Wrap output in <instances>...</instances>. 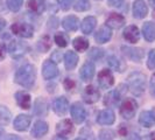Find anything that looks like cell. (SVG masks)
Instances as JSON below:
<instances>
[{
    "instance_id": "obj_24",
    "label": "cell",
    "mask_w": 155,
    "mask_h": 140,
    "mask_svg": "<svg viewBox=\"0 0 155 140\" xmlns=\"http://www.w3.org/2000/svg\"><path fill=\"white\" fill-rule=\"evenodd\" d=\"M62 26L65 31L76 32L79 27V19L75 15H68L62 20Z\"/></svg>"
},
{
    "instance_id": "obj_20",
    "label": "cell",
    "mask_w": 155,
    "mask_h": 140,
    "mask_svg": "<svg viewBox=\"0 0 155 140\" xmlns=\"http://www.w3.org/2000/svg\"><path fill=\"white\" fill-rule=\"evenodd\" d=\"M72 132H74V124L71 123L70 119H63V120H61L60 123H57V125H56V133H57V135L67 137V135H70Z\"/></svg>"
},
{
    "instance_id": "obj_8",
    "label": "cell",
    "mask_w": 155,
    "mask_h": 140,
    "mask_svg": "<svg viewBox=\"0 0 155 140\" xmlns=\"http://www.w3.org/2000/svg\"><path fill=\"white\" fill-rule=\"evenodd\" d=\"M58 75V68L57 65L55 64L54 61H50V60H46L43 65H42V76L47 81H50L55 78Z\"/></svg>"
},
{
    "instance_id": "obj_10",
    "label": "cell",
    "mask_w": 155,
    "mask_h": 140,
    "mask_svg": "<svg viewBox=\"0 0 155 140\" xmlns=\"http://www.w3.org/2000/svg\"><path fill=\"white\" fill-rule=\"evenodd\" d=\"M82 97H83V101L87 103V104H93L96 102L99 101L101 98V92L99 90L93 85H87L84 89V91L82 93Z\"/></svg>"
},
{
    "instance_id": "obj_14",
    "label": "cell",
    "mask_w": 155,
    "mask_h": 140,
    "mask_svg": "<svg viewBox=\"0 0 155 140\" xmlns=\"http://www.w3.org/2000/svg\"><path fill=\"white\" fill-rule=\"evenodd\" d=\"M94 71H96V68H94V64H93L91 61H86L82 68L79 70V77L83 82H89L91 81L94 76Z\"/></svg>"
},
{
    "instance_id": "obj_50",
    "label": "cell",
    "mask_w": 155,
    "mask_h": 140,
    "mask_svg": "<svg viewBox=\"0 0 155 140\" xmlns=\"http://www.w3.org/2000/svg\"><path fill=\"white\" fill-rule=\"evenodd\" d=\"M132 140H142V139H141V137H140V135H138V134H134V137L132 138Z\"/></svg>"
},
{
    "instance_id": "obj_1",
    "label": "cell",
    "mask_w": 155,
    "mask_h": 140,
    "mask_svg": "<svg viewBox=\"0 0 155 140\" xmlns=\"http://www.w3.org/2000/svg\"><path fill=\"white\" fill-rule=\"evenodd\" d=\"M35 79H36V70H35V67L29 63L20 67L16 70L15 76H14V81L16 84L23 86L26 89L33 88Z\"/></svg>"
},
{
    "instance_id": "obj_27",
    "label": "cell",
    "mask_w": 155,
    "mask_h": 140,
    "mask_svg": "<svg viewBox=\"0 0 155 140\" xmlns=\"http://www.w3.org/2000/svg\"><path fill=\"white\" fill-rule=\"evenodd\" d=\"M142 34L147 42H153L155 40V23L147 21L142 26Z\"/></svg>"
},
{
    "instance_id": "obj_34",
    "label": "cell",
    "mask_w": 155,
    "mask_h": 140,
    "mask_svg": "<svg viewBox=\"0 0 155 140\" xmlns=\"http://www.w3.org/2000/svg\"><path fill=\"white\" fill-rule=\"evenodd\" d=\"M107 63H109L110 68H112V69L117 70V71H124V67H121V61L114 56V55H111L109 56V58H107Z\"/></svg>"
},
{
    "instance_id": "obj_2",
    "label": "cell",
    "mask_w": 155,
    "mask_h": 140,
    "mask_svg": "<svg viewBox=\"0 0 155 140\" xmlns=\"http://www.w3.org/2000/svg\"><path fill=\"white\" fill-rule=\"evenodd\" d=\"M127 85L134 96H141L146 90V75L140 71H133L127 77Z\"/></svg>"
},
{
    "instance_id": "obj_54",
    "label": "cell",
    "mask_w": 155,
    "mask_h": 140,
    "mask_svg": "<svg viewBox=\"0 0 155 140\" xmlns=\"http://www.w3.org/2000/svg\"><path fill=\"white\" fill-rule=\"evenodd\" d=\"M75 140H85L84 138H82V137H79V138H77V139H75Z\"/></svg>"
},
{
    "instance_id": "obj_41",
    "label": "cell",
    "mask_w": 155,
    "mask_h": 140,
    "mask_svg": "<svg viewBox=\"0 0 155 140\" xmlns=\"http://www.w3.org/2000/svg\"><path fill=\"white\" fill-rule=\"evenodd\" d=\"M64 88H65V90H68V91H71L72 89H74V86H75V82L72 81V79H70V78H65V81H64Z\"/></svg>"
},
{
    "instance_id": "obj_25",
    "label": "cell",
    "mask_w": 155,
    "mask_h": 140,
    "mask_svg": "<svg viewBox=\"0 0 155 140\" xmlns=\"http://www.w3.org/2000/svg\"><path fill=\"white\" fill-rule=\"evenodd\" d=\"M27 5H28V11L33 14H36V15L42 14L46 11L45 0H29Z\"/></svg>"
},
{
    "instance_id": "obj_31",
    "label": "cell",
    "mask_w": 155,
    "mask_h": 140,
    "mask_svg": "<svg viewBox=\"0 0 155 140\" xmlns=\"http://www.w3.org/2000/svg\"><path fill=\"white\" fill-rule=\"evenodd\" d=\"M51 43H53L51 38H50L49 35H45V36H42V38L38 41V49H39L41 53H46L48 50H50Z\"/></svg>"
},
{
    "instance_id": "obj_33",
    "label": "cell",
    "mask_w": 155,
    "mask_h": 140,
    "mask_svg": "<svg viewBox=\"0 0 155 140\" xmlns=\"http://www.w3.org/2000/svg\"><path fill=\"white\" fill-rule=\"evenodd\" d=\"M54 41L56 42V45L61 48H64L69 45V38L64 33H56L54 36Z\"/></svg>"
},
{
    "instance_id": "obj_40",
    "label": "cell",
    "mask_w": 155,
    "mask_h": 140,
    "mask_svg": "<svg viewBox=\"0 0 155 140\" xmlns=\"http://www.w3.org/2000/svg\"><path fill=\"white\" fill-rule=\"evenodd\" d=\"M63 11H68L71 7V0H56Z\"/></svg>"
},
{
    "instance_id": "obj_28",
    "label": "cell",
    "mask_w": 155,
    "mask_h": 140,
    "mask_svg": "<svg viewBox=\"0 0 155 140\" xmlns=\"http://www.w3.org/2000/svg\"><path fill=\"white\" fill-rule=\"evenodd\" d=\"M96 25H97V19L94 16H86V18L83 19V21L81 22V29H82V32L84 34L87 35V34L92 33L94 27H96Z\"/></svg>"
},
{
    "instance_id": "obj_45",
    "label": "cell",
    "mask_w": 155,
    "mask_h": 140,
    "mask_svg": "<svg viewBox=\"0 0 155 140\" xmlns=\"http://www.w3.org/2000/svg\"><path fill=\"white\" fill-rule=\"evenodd\" d=\"M53 61H55V62H60L61 61V56H60V52L58 50H55V52H53Z\"/></svg>"
},
{
    "instance_id": "obj_49",
    "label": "cell",
    "mask_w": 155,
    "mask_h": 140,
    "mask_svg": "<svg viewBox=\"0 0 155 140\" xmlns=\"http://www.w3.org/2000/svg\"><path fill=\"white\" fill-rule=\"evenodd\" d=\"M53 140H67L65 139V137H61V135H56Z\"/></svg>"
},
{
    "instance_id": "obj_7",
    "label": "cell",
    "mask_w": 155,
    "mask_h": 140,
    "mask_svg": "<svg viewBox=\"0 0 155 140\" xmlns=\"http://www.w3.org/2000/svg\"><path fill=\"white\" fill-rule=\"evenodd\" d=\"M70 113L72 117V120L76 124H82L86 118V111L84 109V106L81 103H74L70 106Z\"/></svg>"
},
{
    "instance_id": "obj_46",
    "label": "cell",
    "mask_w": 155,
    "mask_h": 140,
    "mask_svg": "<svg viewBox=\"0 0 155 140\" xmlns=\"http://www.w3.org/2000/svg\"><path fill=\"white\" fill-rule=\"evenodd\" d=\"M127 128L125 127V125H120V128H119V133H120V135H123V137H125L126 134H127Z\"/></svg>"
},
{
    "instance_id": "obj_13",
    "label": "cell",
    "mask_w": 155,
    "mask_h": 140,
    "mask_svg": "<svg viewBox=\"0 0 155 140\" xmlns=\"http://www.w3.org/2000/svg\"><path fill=\"white\" fill-rule=\"evenodd\" d=\"M121 102V93L119 90H112L105 95L104 105L107 108H117Z\"/></svg>"
},
{
    "instance_id": "obj_35",
    "label": "cell",
    "mask_w": 155,
    "mask_h": 140,
    "mask_svg": "<svg viewBox=\"0 0 155 140\" xmlns=\"http://www.w3.org/2000/svg\"><path fill=\"white\" fill-rule=\"evenodd\" d=\"M74 8L77 12H85L90 9V1L89 0H74Z\"/></svg>"
},
{
    "instance_id": "obj_26",
    "label": "cell",
    "mask_w": 155,
    "mask_h": 140,
    "mask_svg": "<svg viewBox=\"0 0 155 140\" xmlns=\"http://www.w3.org/2000/svg\"><path fill=\"white\" fill-rule=\"evenodd\" d=\"M34 115L38 117L46 116L48 113V103L43 98H36V101L34 102V110H33Z\"/></svg>"
},
{
    "instance_id": "obj_23",
    "label": "cell",
    "mask_w": 155,
    "mask_h": 140,
    "mask_svg": "<svg viewBox=\"0 0 155 140\" xmlns=\"http://www.w3.org/2000/svg\"><path fill=\"white\" fill-rule=\"evenodd\" d=\"M16 104L23 110H29L31 108V97L26 91H18L15 93Z\"/></svg>"
},
{
    "instance_id": "obj_9",
    "label": "cell",
    "mask_w": 155,
    "mask_h": 140,
    "mask_svg": "<svg viewBox=\"0 0 155 140\" xmlns=\"http://www.w3.org/2000/svg\"><path fill=\"white\" fill-rule=\"evenodd\" d=\"M113 83H114V77L110 69H103L98 74V84L101 89H109L113 85Z\"/></svg>"
},
{
    "instance_id": "obj_5",
    "label": "cell",
    "mask_w": 155,
    "mask_h": 140,
    "mask_svg": "<svg viewBox=\"0 0 155 140\" xmlns=\"http://www.w3.org/2000/svg\"><path fill=\"white\" fill-rule=\"evenodd\" d=\"M27 49H28L27 45H25V43L20 42V41H15V40H12L7 47L8 53L11 54V56L13 58L22 57L23 55L27 53Z\"/></svg>"
},
{
    "instance_id": "obj_48",
    "label": "cell",
    "mask_w": 155,
    "mask_h": 140,
    "mask_svg": "<svg viewBox=\"0 0 155 140\" xmlns=\"http://www.w3.org/2000/svg\"><path fill=\"white\" fill-rule=\"evenodd\" d=\"M6 27V20H4V19H1L0 18V33L2 32V29Z\"/></svg>"
},
{
    "instance_id": "obj_16",
    "label": "cell",
    "mask_w": 155,
    "mask_h": 140,
    "mask_svg": "<svg viewBox=\"0 0 155 140\" xmlns=\"http://www.w3.org/2000/svg\"><path fill=\"white\" fill-rule=\"evenodd\" d=\"M31 118L28 115H19L13 122V127L19 132H25L31 126Z\"/></svg>"
},
{
    "instance_id": "obj_19",
    "label": "cell",
    "mask_w": 155,
    "mask_h": 140,
    "mask_svg": "<svg viewBox=\"0 0 155 140\" xmlns=\"http://www.w3.org/2000/svg\"><path fill=\"white\" fill-rule=\"evenodd\" d=\"M126 20L125 16L119 13H111L110 16L106 19V26H109L111 29H119L125 25Z\"/></svg>"
},
{
    "instance_id": "obj_42",
    "label": "cell",
    "mask_w": 155,
    "mask_h": 140,
    "mask_svg": "<svg viewBox=\"0 0 155 140\" xmlns=\"http://www.w3.org/2000/svg\"><path fill=\"white\" fill-rule=\"evenodd\" d=\"M125 0H109V5L112 7H120Z\"/></svg>"
},
{
    "instance_id": "obj_52",
    "label": "cell",
    "mask_w": 155,
    "mask_h": 140,
    "mask_svg": "<svg viewBox=\"0 0 155 140\" xmlns=\"http://www.w3.org/2000/svg\"><path fill=\"white\" fill-rule=\"evenodd\" d=\"M149 4L155 8V0H149Z\"/></svg>"
},
{
    "instance_id": "obj_22",
    "label": "cell",
    "mask_w": 155,
    "mask_h": 140,
    "mask_svg": "<svg viewBox=\"0 0 155 140\" xmlns=\"http://www.w3.org/2000/svg\"><path fill=\"white\" fill-rule=\"evenodd\" d=\"M111 38H112V29L110 28L109 26H106V25L101 26V28L96 32V34H94V40L98 43H101V45L109 42Z\"/></svg>"
},
{
    "instance_id": "obj_36",
    "label": "cell",
    "mask_w": 155,
    "mask_h": 140,
    "mask_svg": "<svg viewBox=\"0 0 155 140\" xmlns=\"http://www.w3.org/2000/svg\"><path fill=\"white\" fill-rule=\"evenodd\" d=\"M103 56H104V49L98 48V47H93V48L90 49V52H89V57L91 60H93V61L101 60Z\"/></svg>"
},
{
    "instance_id": "obj_30",
    "label": "cell",
    "mask_w": 155,
    "mask_h": 140,
    "mask_svg": "<svg viewBox=\"0 0 155 140\" xmlns=\"http://www.w3.org/2000/svg\"><path fill=\"white\" fill-rule=\"evenodd\" d=\"M72 46L75 48V50H77V52H81V53L86 52L89 49V40L83 36H78L76 39H74Z\"/></svg>"
},
{
    "instance_id": "obj_37",
    "label": "cell",
    "mask_w": 155,
    "mask_h": 140,
    "mask_svg": "<svg viewBox=\"0 0 155 140\" xmlns=\"http://www.w3.org/2000/svg\"><path fill=\"white\" fill-rule=\"evenodd\" d=\"M22 4H23V0H7L6 1V5L9 11L12 12H19L20 8L22 7Z\"/></svg>"
},
{
    "instance_id": "obj_18",
    "label": "cell",
    "mask_w": 155,
    "mask_h": 140,
    "mask_svg": "<svg viewBox=\"0 0 155 140\" xmlns=\"http://www.w3.org/2000/svg\"><path fill=\"white\" fill-rule=\"evenodd\" d=\"M48 130H49V126L47 124L45 120H38L34 123V126L31 128V134L33 138L35 139H40L42 138L43 135H46L48 133Z\"/></svg>"
},
{
    "instance_id": "obj_43",
    "label": "cell",
    "mask_w": 155,
    "mask_h": 140,
    "mask_svg": "<svg viewBox=\"0 0 155 140\" xmlns=\"http://www.w3.org/2000/svg\"><path fill=\"white\" fill-rule=\"evenodd\" d=\"M6 50H7L6 46H5L2 42H0V61L5 58V56H6Z\"/></svg>"
},
{
    "instance_id": "obj_4",
    "label": "cell",
    "mask_w": 155,
    "mask_h": 140,
    "mask_svg": "<svg viewBox=\"0 0 155 140\" xmlns=\"http://www.w3.org/2000/svg\"><path fill=\"white\" fill-rule=\"evenodd\" d=\"M11 31L13 34H15L20 38H25V39H29L34 34V27L26 22H15L12 25Z\"/></svg>"
},
{
    "instance_id": "obj_6",
    "label": "cell",
    "mask_w": 155,
    "mask_h": 140,
    "mask_svg": "<svg viewBox=\"0 0 155 140\" xmlns=\"http://www.w3.org/2000/svg\"><path fill=\"white\" fill-rule=\"evenodd\" d=\"M121 52L124 53V55L127 58H130L133 62H140L145 56L143 49L137 48V47L123 46L121 47Z\"/></svg>"
},
{
    "instance_id": "obj_55",
    "label": "cell",
    "mask_w": 155,
    "mask_h": 140,
    "mask_svg": "<svg viewBox=\"0 0 155 140\" xmlns=\"http://www.w3.org/2000/svg\"><path fill=\"white\" fill-rule=\"evenodd\" d=\"M0 1H1V0H0Z\"/></svg>"
},
{
    "instance_id": "obj_21",
    "label": "cell",
    "mask_w": 155,
    "mask_h": 140,
    "mask_svg": "<svg viewBox=\"0 0 155 140\" xmlns=\"http://www.w3.org/2000/svg\"><path fill=\"white\" fill-rule=\"evenodd\" d=\"M116 120V115L111 109L101 111L97 116V123L99 125H112Z\"/></svg>"
},
{
    "instance_id": "obj_38",
    "label": "cell",
    "mask_w": 155,
    "mask_h": 140,
    "mask_svg": "<svg viewBox=\"0 0 155 140\" xmlns=\"http://www.w3.org/2000/svg\"><path fill=\"white\" fill-rule=\"evenodd\" d=\"M114 138V133L111 130H101L99 133V140H113Z\"/></svg>"
},
{
    "instance_id": "obj_12",
    "label": "cell",
    "mask_w": 155,
    "mask_h": 140,
    "mask_svg": "<svg viewBox=\"0 0 155 140\" xmlns=\"http://www.w3.org/2000/svg\"><path fill=\"white\" fill-rule=\"evenodd\" d=\"M139 124L143 127H152L155 125V108L150 110H145L140 113Z\"/></svg>"
},
{
    "instance_id": "obj_32",
    "label": "cell",
    "mask_w": 155,
    "mask_h": 140,
    "mask_svg": "<svg viewBox=\"0 0 155 140\" xmlns=\"http://www.w3.org/2000/svg\"><path fill=\"white\" fill-rule=\"evenodd\" d=\"M11 118H12L11 111H9L6 106L0 105V125H1V126L8 125V123L11 122Z\"/></svg>"
},
{
    "instance_id": "obj_29",
    "label": "cell",
    "mask_w": 155,
    "mask_h": 140,
    "mask_svg": "<svg viewBox=\"0 0 155 140\" xmlns=\"http://www.w3.org/2000/svg\"><path fill=\"white\" fill-rule=\"evenodd\" d=\"M78 64V55L75 52H68L64 55V65L67 70H74Z\"/></svg>"
},
{
    "instance_id": "obj_44",
    "label": "cell",
    "mask_w": 155,
    "mask_h": 140,
    "mask_svg": "<svg viewBox=\"0 0 155 140\" xmlns=\"http://www.w3.org/2000/svg\"><path fill=\"white\" fill-rule=\"evenodd\" d=\"M150 95L155 97V74L150 78Z\"/></svg>"
},
{
    "instance_id": "obj_17",
    "label": "cell",
    "mask_w": 155,
    "mask_h": 140,
    "mask_svg": "<svg viewBox=\"0 0 155 140\" xmlns=\"http://www.w3.org/2000/svg\"><path fill=\"white\" fill-rule=\"evenodd\" d=\"M123 36L124 39L130 42V43H137L140 40V31L139 28L135 26V25H131V26H127L125 28L124 33H123Z\"/></svg>"
},
{
    "instance_id": "obj_15",
    "label": "cell",
    "mask_w": 155,
    "mask_h": 140,
    "mask_svg": "<svg viewBox=\"0 0 155 140\" xmlns=\"http://www.w3.org/2000/svg\"><path fill=\"white\" fill-rule=\"evenodd\" d=\"M132 13L135 19H143L148 14V6L142 0H135L133 2Z\"/></svg>"
},
{
    "instance_id": "obj_51",
    "label": "cell",
    "mask_w": 155,
    "mask_h": 140,
    "mask_svg": "<svg viewBox=\"0 0 155 140\" xmlns=\"http://www.w3.org/2000/svg\"><path fill=\"white\" fill-rule=\"evenodd\" d=\"M2 138H4V130L0 128V140H2Z\"/></svg>"
},
{
    "instance_id": "obj_3",
    "label": "cell",
    "mask_w": 155,
    "mask_h": 140,
    "mask_svg": "<svg viewBox=\"0 0 155 140\" xmlns=\"http://www.w3.org/2000/svg\"><path fill=\"white\" fill-rule=\"evenodd\" d=\"M138 110V103L133 98H126L120 105V115L124 119H132Z\"/></svg>"
},
{
    "instance_id": "obj_11",
    "label": "cell",
    "mask_w": 155,
    "mask_h": 140,
    "mask_svg": "<svg viewBox=\"0 0 155 140\" xmlns=\"http://www.w3.org/2000/svg\"><path fill=\"white\" fill-rule=\"evenodd\" d=\"M69 108V101L65 97H57L53 101V110L57 116H64Z\"/></svg>"
},
{
    "instance_id": "obj_56",
    "label": "cell",
    "mask_w": 155,
    "mask_h": 140,
    "mask_svg": "<svg viewBox=\"0 0 155 140\" xmlns=\"http://www.w3.org/2000/svg\"><path fill=\"white\" fill-rule=\"evenodd\" d=\"M98 140H99V139H98Z\"/></svg>"
},
{
    "instance_id": "obj_47",
    "label": "cell",
    "mask_w": 155,
    "mask_h": 140,
    "mask_svg": "<svg viewBox=\"0 0 155 140\" xmlns=\"http://www.w3.org/2000/svg\"><path fill=\"white\" fill-rule=\"evenodd\" d=\"M6 140H22V139H21L19 135H15V134H9Z\"/></svg>"
},
{
    "instance_id": "obj_53",
    "label": "cell",
    "mask_w": 155,
    "mask_h": 140,
    "mask_svg": "<svg viewBox=\"0 0 155 140\" xmlns=\"http://www.w3.org/2000/svg\"><path fill=\"white\" fill-rule=\"evenodd\" d=\"M149 140H155V132L150 134V138H149Z\"/></svg>"
},
{
    "instance_id": "obj_39",
    "label": "cell",
    "mask_w": 155,
    "mask_h": 140,
    "mask_svg": "<svg viewBox=\"0 0 155 140\" xmlns=\"http://www.w3.org/2000/svg\"><path fill=\"white\" fill-rule=\"evenodd\" d=\"M147 67L149 70L155 69V49H152L148 54V60H147Z\"/></svg>"
}]
</instances>
